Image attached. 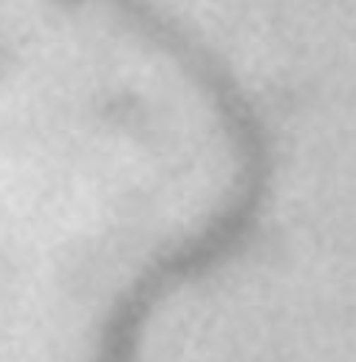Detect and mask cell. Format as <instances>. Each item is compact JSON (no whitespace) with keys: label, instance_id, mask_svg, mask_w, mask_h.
Instances as JSON below:
<instances>
[{"label":"cell","instance_id":"6da1fadb","mask_svg":"<svg viewBox=\"0 0 356 362\" xmlns=\"http://www.w3.org/2000/svg\"><path fill=\"white\" fill-rule=\"evenodd\" d=\"M201 90L209 96L235 150V184L201 229L170 243L124 283L96 334L93 362H138L144 331L164 297L235 257L254 235L274 184V150L266 122L232 71H215Z\"/></svg>","mask_w":356,"mask_h":362}]
</instances>
